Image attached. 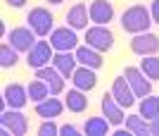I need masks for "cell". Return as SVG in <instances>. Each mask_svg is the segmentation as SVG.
<instances>
[{"label": "cell", "instance_id": "cell-1", "mask_svg": "<svg viewBox=\"0 0 159 136\" xmlns=\"http://www.w3.org/2000/svg\"><path fill=\"white\" fill-rule=\"evenodd\" d=\"M150 24H154V22H152V14H150V10L145 5H131L128 10L121 12V29L133 36L147 31Z\"/></svg>", "mask_w": 159, "mask_h": 136}, {"label": "cell", "instance_id": "cell-2", "mask_svg": "<svg viewBox=\"0 0 159 136\" xmlns=\"http://www.w3.org/2000/svg\"><path fill=\"white\" fill-rule=\"evenodd\" d=\"M52 22H55L52 12H48L45 7H33L26 17V27H31L36 36L45 38V36L52 34Z\"/></svg>", "mask_w": 159, "mask_h": 136}, {"label": "cell", "instance_id": "cell-3", "mask_svg": "<svg viewBox=\"0 0 159 136\" xmlns=\"http://www.w3.org/2000/svg\"><path fill=\"white\" fill-rule=\"evenodd\" d=\"M48 41L52 43V48L57 53H71L79 48V36H76V29L71 27H60V29H52V34Z\"/></svg>", "mask_w": 159, "mask_h": 136}, {"label": "cell", "instance_id": "cell-4", "mask_svg": "<svg viewBox=\"0 0 159 136\" xmlns=\"http://www.w3.org/2000/svg\"><path fill=\"white\" fill-rule=\"evenodd\" d=\"M86 46L95 48L100 53H107L114 46V34L107 27H102V24H95V27L86 29Z\"/></svg>", "mask_w": 159, "mask_h": 136}, {"label": "cell", "instance_id": "cell-5", "mask_svg": "<svg viewBox=\"0 0 159 136\" xmlns=\"http://www.w3.org/2000/svg\"><path fill=\"white\" fill-rule=\"evenodd\" d=\"M52 57H55V48L50 41H36V46L26 53V62L33 69L48 67V62H52Z\"/></svg>", "mask_w": 159, "mask_h": 136}, {"label": "cell", "instance_id": "cell-6", "mask_svg": "<svg viewBox=\"0 0 159 136\" xmlns=\"http://www.w3.org/2000/svg\"><path fill=\"white\" fill-rule=\"evenodd\" d=\"M0 124H2V131L5 134H14V136H24L29 131V122L26 117L21 115L19 110H2L0 115Z\"/></svg>", "mask_w": 159, "mask_h": 136}, {"label": "cell", "instance_id": "cell-7", "mask_svg": "<svg viewBox=\"0 0 159 136\" xmlns=\"http://www.w3.org/2000/svg\"><path fill=\"white\" fill-rule=\"evenodd\" d=\"M124 76L128 79L135 98H145V95L152 93V79H147V74L140 67H126L124 69Z\"/></svg>", "mask_w": 159, "mask_h": 136}, {"label": "cell", "instance_id": "cell-8", "mask_svg": "<svg viewBox=\"0 0 159 136\" xmlns=\"http://www.w3.org/2000/svg\"><path fill=\"white\" fill-rule=\"evenodd\" d=\"M131 50L140 57H147V55H154L159 50V36L150 34V31H143V34H135L131 38Z\"/></svg>", "mask_w": 159, "mask_h": 136}, {"label": "cell", "instance_id": "cell-9", "mask_svg": "<svg viewBox=\"0 0 159 136\" xmlns=\"http://www.w3.org/2000/svg\"><path fill=\"white\" fill-rule=\"evenodd\" d=\"M7 41H10L12 48H17L19 53H29V50L36 46V34H33L31 27H17V29L10 31Z\"/></svg>", "mask_w": 159, "mask_h": 136}, {"label": "cell", "instance_id": "cell-10", "mask_svg": "<svg viewBox=\"0 0 159 136\" xmlns=\"http://www.w3.org/2000/svg\"><path fill=\"white\" fill-rule=\"evenodd\" d=\"M112 95H114V100L119 103L121 108H131L133 103H135V93H133L131 84H128V79H126L124 74L114 79V84H112Z\"/></svg>", "mask_w": 159, "mask_h": 136}, {"label": "cell", "instance_id": "cell-11", "mask_svg": "<svg viewBox=\"0 0 159 136\" xmlns=\"http://www.w3.org/2000/svg\"><path fill=\"white\" fill-rule=\"evenodd\" d=\"M88 12H90V22L102 24V27H107L114 19V5L109 0H93L90 7H88Z\"/></svg>", "mask_w": 159, "mask_h": 136}, {"label": "cell", "instance_id": "cell-12", "mask_svg": "<svg viewBox=\"0 0 159 136\" xmlns=\"http://www.w3.org/2000/svg\"><path fill=\"white\" fill-rule=\"evenodd\" d=\"M36 76L38 79H43V81L50 86V93L52 95H60L62 91H64V76L60 74V69L57 67H40V69H36Z\"/></svg>", "mask_w": 159, "mask_h": 136}, {"label": "cell", "instance_id": "cell-13", "mask_svg": "<svg viewBox=\"0 0 159 136\" xmlns=\"http://www.w3.org/2000/svg\"><path fill=\"white\" fill-rule=\"evenodd\" d=\"M2 98H5L7 108L21 110L29 103V91L24 89L21 84H10V86H5V91H2Z\"/></svg>", "mask_w": 159, "mask_h": 136}, {"label": "cell", "instance_id": "cell-14", "mask_svg": "<svg viewBox=\"0 0 159 136\" xmlns=\"http://www.w3.org/2000/svg\"><path fill=\"white\" fill-rule=\"evenodd\" d=\"M100 108H102L105 117L109 119V124H114V127H119V124H124V108H121L119 103L114 100L112 91L102 95V100H100Z\"/></svg>", "mask_w": 159, "mask_h": 136}, {"label": "cell", "instance_id": "cell-15", "mask_svg": "<svg viewBox=\"0 0 159 136\" xmlns=\"http://www.w3.org/2000/svg\"><path fill=\"white\" fill-rule=\"evenodd\" d=\"M71 81H74L76 89H81V91H86V93H88V91H93L95 86H98V74H95V69L79 65L76 72L71 74Z\"/></svg>", "mask_w": 159, "mask_h": 136}, {"label": "cell", "instance_id": "cell-16", "mask_svg": "<svg viewBox=\"0 0 159 136\" xmlns=\"http://www.w3.org/2000/svg\"><path fill=\"white\" fill-rule=\"evenodd\" d=\"M74 55H76L79 65H83V67L100 69L102 65H105V60H102V53H100V50H95V48H90V46H79Z\"/></svg>", "mask_w": 159, "mask_h": 136}, {"label": "cell", "instance_id": "cell-17", "mask_svg": "<svg viewBox=\"0 0 159 136\" xmlns=\"http://www.w3.org/2000/svg\"><path fill=\"white\" fill-rule=\"evenodd\" d=\"M88 24H90V12H88V7L83 2H76L74 7H69V12H66V27L86 29Z\"/></svg>", "mask_w": 159, "mask_h": 136}, {"label": "cell", "instance_id": "cell-18", "mask_svg": "<svg viewBox=\"0 0 159 136\" xmlns=\"http://www.w3.org/2000/svg\"><path fill=\"white\" fill-rule=\"evenodd\" d=\"M64 110V103L60 98H45V100L36 103V115L43 117V119H55V117L62 115Z\"/></svg>", "mask_w": 159, "mask_h": 136}, {"label": "cell", "instance_id": "cell-19", "mask_svg": "<svg viewBox=\"0 0 159 136\" xmlns=\"http://www.w3.org/2000/svg\"><path fill=\"white\" fill-rule=\"evenodd\" d=\"M52 67L60 69V74L64 76V79H71V74L76 72V67H79V60H76V55H71V53H55Z\"/></svg>", "mask_w": 159, "mask_h": 136}, {"label": "cell", "instance_id": "cell-20", "mask_svg": "<svg viewBox=\"0 0 159 136\" xmlns=\"http://www.w3.org/2000/svg\"><path fill=\"white\" fill-rule=\"evenodd\" d=\"M66 110H71V112H83L88 108V98H86V91H81L74 86L71 91H66V100H64Z\"/></svg>", "mask_w": 159, "mask_h": 136}, {"label": "cell", "instance_id": "cell-21", "mask_svg": "<svg viewBox=\"0 0 159 136\" xmlns=\"http://www.w3.org/2000/svg\"><path fill=\"white\" fill-rule=\"evenodd\" d=\"M150 119H145V117L140 115H128L126 117V129L131 131V134H135V136H147L150 134Z\"/></svg>", "mask_w": 159, "mask_h": 136}, {"label": "cell", "instance_id": "cell-22", "mask_svg": "<svg viewBox=\"0 0 159 136\" xmlns=\"http://www.w3.org/2000/svg\"><path fill=\"white\" fill-rule=\"evenodd\" d=\"M26 91H29V100H33V103H40V100H45L48 95H52V93H50V86H48L43 79H38V76L29 84Z\"/></svg>", "mask_w": 159, "mask_h": 136}, {"label": "cell", "instance_id": "cell-23", "mask_svg": "<svg viewBox=\"0 0 159 136\" xmlns=\"http://www.w3.org/2000/svg\"><path fill=\"white\" fill-rule=\"evenodd\" d=\"M83 131L88 136H105L109 131V119L107 117H90V119H86Z\"/></svg>", "mask_w": 159, "mask_h": 136}, {"label": "cell", "instance_id": "cell-24", "mask_svg": "<svg viewBox=\"0 0 159 136\" xmlns=\"http://www.w3.org/2000/svg\"><path fill=\"white\" fill-rule=\"evenodd\" d=\"M140 115L145 117V119H154L159 117V95H145L143 100H140Z\"/></svg>", "mask_w": 159, "mask_h": 136}, {"label": "cell", "instance_id": "cell-25", "mask_svg": "<svg viewBox=\"0 0 159 136\" xmlns=\"http://www.w3.org/2000/svg\"><path fill=\"white\" fill-rule=\"evenodd\" d=\"M19 50H17V48H12L10 46V43H2V46H0V67H14V65H17V62H19Z\"/></svg>", "mask_w": 159, "mask_h": 136}, {"label": "cell", "instance_id": "cell-26", "mask_svg": "<svg viewBox=\"0 0 159 136\" xmlns=\"http://www.w3.org/2000/svg\"><path fill=\"white\" fill-rule=\"evenodd\" d=\"M140 69L147 74V79H152V81H159V57L157 55H147L140 60Z\"/></svg>", "mask_w": 159, "mask_h": 136}, {"label": "cell", "instance_id": "cell-27", "mask_svg": "<svg viewBox=\"0 0 159 136\" xmlns=\"http://www.w3.org/2000/svg\"><path fill=\"white\" fill-rule=\"evenodd\" d=\"M55 134H60V127H55L52 119H45L38 127V136H55Z\"/></svg>", "mask_w": 159, "mask_h": 136}, {"label": "cell", "instance_id": "cell-28", "mask_svg": "<svg viewBox=\"0 0 159 136\" xmlns=\"http://www.w3.org/2000/svg\"><path fill=\"white\" fill-rule=\"evenodd\" d=\"M60 134L62 136H76V134H79V129H76L74 124H62V127H60Z\"/></svg>", "mask_w": 159, "mask_h": 136}, {"label": "cell", "instance_id": "cell-29", "mask_svg": "<svg viewBox=\"0 0 159 136\" xmlns=\"http://www.w3.org/2000/svg\"><path fill=\"white\" fill-rule=\"evenodd\" d=\"M150 14H152V22H154V24H159V0H154V2H152Z\"/></svg>", "mask_w": 159, "mask_h": 136}, {"label": "cell", "instance_id": "cell-30", "mask_svg": "<svg viewBox=\"0 0 159 136\" xmlns=\"http://www.w3.org/2000/svg\"><path fill=\"white\" fill-rule=\"evenodd\" d=\"M150 134H152V136H159V117L150 119Z\"/></svg>", "mask_w": 159, "mask_h": 136}, {"label": "cell", "instance_id": "cell-31", "mask_svg": "<svg viewBox=\"0 0 159 136\" xmlns=\"http://www.w3.org/2000/svg\"><path fill=\"white\" fill-rule=\"evenodd\" d=\"M5 2L10 7H24V5H26V0H5Z\"/></svg>", "mask_w": 159, "mask_h": 136}, {"label": "cell", "instance_id": "cell-32", "mask_svg": "<svg viewBox=\"0 0 159 136\" xmlns=\"http://www.w3.org/2000/svg\"><path fill=\"white\" fill-rule=\"evenodd\" d=\"M48 2H50V5H62L64 0H48Z\"/></svg>", "mask_w": 159, "mask_h": 136}]
</instances>
